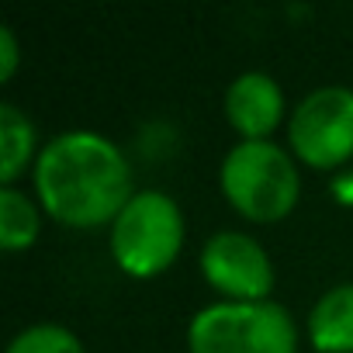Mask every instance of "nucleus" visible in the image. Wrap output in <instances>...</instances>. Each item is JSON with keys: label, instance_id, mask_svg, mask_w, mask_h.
Wrapping results in <instances>:
<instances>
[{"label": "nucleus", "instance_id": "f8f14e48", "mask_svg": "<svg viewBox=\"0 0 353 353\" xmlns=\"http://www.w3.org/2000/svg\"><path fill=\"white\" fill-rule=\"evenodd\" d=\"M21 63V49H18V39H14V28H0V80H11L14 70Z\"/></svg>", "mask_w": 353, "mask_h": 353}, {"label": "nucleus", "instance_id": "f03ea898", "mask_svg": "<svg viewBox=\"0 0 353 353\" xmlns=\"http://www.w3.org/2000/svg\"><path fill=\"white\" fill-rule=\"evenodd\" d=\"M301 176L294 159L270 139L239 142L222 163V194L250 222H281L298 205Z\"/></svg>", "mask_w": 353, "mask_h": 353}, {"label": "nucleus", "instance_id": "6e6552de", "mask_svg": "<svg viewBox=\"0 0 353 353\" xmlns=\"http://www.w3.org/2000/svg\"><path fill=\"white\" fill-rule=\"evenodd\" d=\"M308 339L319 353H353V284H336L312 305Z\"/></svg>", "mask_w": 353, "mask_h": 353}, {"label": "nucleus", "instance_id": "9b49d317", "mask_svg": "<svg viewBox=\"0 0 353 353\" xmlns=\"http://www.w3.org/2000/svg\"><path fill=\"white\" fill-rule=\"evenodd\" d=\"M8 353H87L83 343L66 329V325H56V322H39V325H28L21 329Z\"/></svg>", "mask_w": 353, "mask_h": 353}, {"label": "nucleus", "instance_id": "423d86ee", "mask_svg": "<svg viewBox=\"0 0 353 353\" xmlns=\"http://www.w3.org/2000/svg\"><path fill=\"white\" fill-rule=\"evenodd\" d=\"M201 274L225 301H270L274 291V263L246 232H215L201 250Z\"/></svg>", "mask_w": 353, "mask_h": 353}, {"label": "nucleus", "instance_id": "0eeeda50", "mask_svg": "<svg viewBox=\"0 0 353 353\" xmlns=\"http://www.w3.org/2000/svg\"><path fill=\"white\" fill-rule=\"evenodd\" d=\"M225 118L243 142L267 139L284 118V94L270 73H243L225 90Z\"/></svg>", "mask_w": 353, "mask_h": 353}, {"label": "nucleus", "instance_id": "7ed1b4c3", "mask_svg": "<svg viewBox=\"0 0 353 353\" xmlns=\"http://www.w3.org/2000/svg\"><path fill=\"white\" fill-rule=\"evenodd\" d=\"M191 353H298V329L277 301H219L188 325Z\"/></svg>", "mask_w": 353, "mask_h": 353}, {"label": "nucleus", "instance_id": "39448f33", "mask_svg": "<svg viewBox=\"0 0 353 353\" xmlns=\"http://www.w3.org/2000/svg\"><path fill=\"white\" fill-rule=\"evenodd\" d=\"M288 139L294 156L312 170L343 166L353 156V90L319 87L291 114Z\"/></svg>", "mask_w": 353, "mask_h": 353}, {"label": "nucleus", "instance_id": "9d476101", "mask_svg": "<svg viewBox=\"0 0 353 353\" xmlns=\"http://www.w3.org/2000/svg\"><path fill=\"white\" fill-rule=\"evenodd\" d=\"M39 229L42 219L28 194H21L18 188L0 191V246L8 253H21L39 239Z\"/></svg>", "mask_w": 353, "mask_h": 353}, {"label": "nucleus", "instance_id": "f257e3e1", "mask_svg": "<svg viewBox=\"0 0 353 353\" xmlns=\"http://www.w3.org/2000/svg\"><path fill=\"white\" fill-rule=\"evenodd\" d=\"M42 208L70 229H97L132 201V166L125 152L97 132H63L35 159Z\"/></svg>", "mask_w": 353, "mask_h": 353}, {"label": "nucleus", "instance_id": "1a4fd4ad", "mask_svg": "<svg viewBox=\"0 0 353 353\" xmlns=\"http://www.w3.org/2000/svg\"><path fill=\"white\" fill-rule=\"evenodd\" d=\"M35 152V125L14 104H0V184L11 188Z\"/></svg>", "mask_w": 353, "mask_h": 353}, {"label": "nucleus", "instance_id": "20e7f679", "mask_svg": "<svg viewBox=\"0 0 353 353\" xmlns=\"http://www.w3.org/2000/svg\"><path fill=\"white\" fill-rule=\"evenodd\" d=\"M184 246V215L163 191H135L121 215L111 222L114 263L145 281L163 274Z\"/></svg>", "mask_w": 353, "mask_h": 353}]
</instances>
